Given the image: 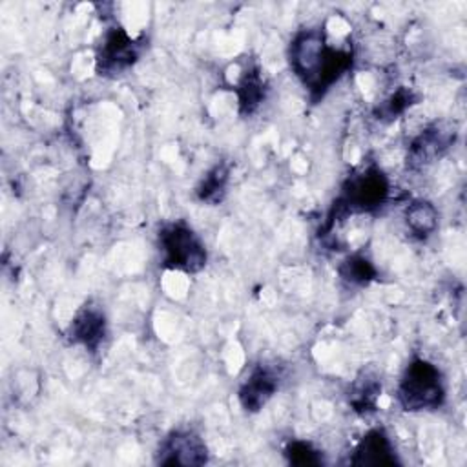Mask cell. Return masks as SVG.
Masks as SVG:
<instances>
[{
    "label": "cell",
    "mask_w": 467,
    "mask_h": 467,
    "mask_svg": "<svg viewBox=\"0 0 467 467\" xmlns=\"http://www.w3.org/2000/svg\"><path fill=\"white\" fill-rule=\"evenodd\" d=\"M352 60V49L332 44L323 27L299 29L288 46L290 67L312 100L323 99L347 75Z\"/></svg>",
    "instance_id": "6da1fadb"
},
{
    "label": "cell",
    "mask_w": 467,
    "mask_h": 467,
    "mask_svg": "<svg viewBox=\"0 0 467 467\" xmlns=\"http://www.w3.org/2000/svg\"><path fill=\"white\" fill-rule=\"evenodd\" d=\"M396 398L407 412L440 409L447 398V385L440 367L427 358L414 356L401 372Z\"/></svg>",
    "instance_id": "7a4b0ae2"
},
{
    "label": "cell",
    "mask_w": 467,
    "mask_h": 467,
    "mask_svg": "<svg viewBox=\"0 0 467 467\" xmlns=\"http://www.w3.org/2000/svg\"><path fill=\"white\" fill-rule=\"evenodd\" d=\"M390 197V181L378 166H365L343 182L334 202L336 217L361 215L379 210Z\"/></svg>",
    "instance_id": "3957f363"
},
{
    "label": "cell",
    "mask_w": 467,
    "mask_h": 467,
    "mask_svg": "<svg viewBox=\"0 0 467 467\" xmlns=\"http://www.w3.org/2000/svg\"><path fill=\"white\" fill-rule=\"evenodd\" d=\"M161 263L168 270L197 274L206 266L208 252L199 234L184 221L164 224L157 234Z\"/></svg>",
    "instance_id": "277c9868"
},
{
    "label": "cell",
    "mask_w": 467,
    "mask_h": 467,
    "mask_svg": "<svg viewBox=\"0 0 467 467\" xmlns=\"http://www.w3.org/2000/svg\"><path fill=\"white\" fill-rule=\"evenodd\" d=\"M142 40L131 36L124 27L113 26L104 31L95 53V69L102 77L126 73L140 57Z\"/></svg>",
    "instance_id": "5b68a950"
},
{
    "label": "cell",
    "mask_w": 467,
    "mask_h": 467,
    "mask_svg": "<svg viewBox=\"0 0 467 467\" xmlns=\"http://www.w3.org/2000/svg\"><path fill=\"white\" fill-rule=\"evenodd\" d=\"M208 460L202 438L188 429L171 431L159 445L157 462L164 465H201Z\"/></svg>",
    "instance_id": "8992f818"
},
{
    "label": "cell",
    "mask_w": 467,
    "mask_h": 467,
    "mask_svg": "<svg viewBox=\"0 0 467 467\" xmlns=\"http://www.w3.org/2000/svg\"><path fill=\"white\" fill-rule=\"evenodd\" d=\"M106 332H108V321H106L104 310L99 305L86 303L71 317L66 336L71 345L95 352L102 345Z\"/></svg>",
    "instance_id": "52a82bcc"
},
{
    "label": "cell",
    "mask_w": 467,
    "mask_h": 467,
    "mask_svg": "<svg viewBox=\"0 0 467 467\" xmlns=\"http://www.w3.org/2000/svg\"><path fill=\"white\" fill-rule=\"evenodd\" d=\"M456 139V128L447 122H434L421 130L418 137L409 146L407 162L414 168L425 166L432 162L436 157H440L445 150L451 148V144Z\"/></svg>",
    "instance_id": "ba28073f"
},
{
    "label": "cell",
    "mask_w": 467,
    "mask_h": 467,
    "mask_svg": "<svg viewBox=\"0 0 467 467\" xmlns=\"http://www.w3.org/2000/svg\"><path fill=\"white\" fill-rule=\"evenodd\" d=\"M279 372L270 365H255L243 379L237 398L246 412L261 410L279 389Z\"/></svg>",
    "instance_id": "9c48e42d"
},
{
    "label": "cell",
    "mask_w": 467,
    "mask_h": 467,
    "mask_svg": "<svg viewBox=\"0 0 467 467\" xmlns=\"http://www.w3.org/2000/svg\"><path fill=\"white\" fill-rule=\"evenodd\" d=\"M398 462L396 447L385 429L365 432L350 458L352 465H394Z\"/></svg>",
    "instance_id": "30bf717a"
},
{
    "label": "cell",
    "mask_w": 467,
    "mask_h": 467,
    "mask_svg": "<svg viewBox=\"0 0 467 467\" xmlns=\"http://www.w3.org/2000/svg\"><path fill=\"white\" fill-rule=\"evenodd\" d=\"M265 93H266V84L261 69L257 66H248L235 84V95H237L241 115L254 113L259 108V104L265 100Z\"/></svg>",
    "instance_id": "8fae6325"
},
{
    "label": "cell",
    "mask_w": 467,
    "mask_h": 467,
    "mask_svg": "<svg viewBox=\"0 0 467 467\" xmlns=\"http://www.w3.org/2000/svg\"><path fill=\"white\" fill-rule=\"evenodd\" d=\"M405 224L418 239H427L438 228V210L425 199H414L405 208Z\"/></svg>",
    "instance_id": "7c38bea8"
},
{
    "label": "cell",
    "mask_w": 467,
    "mask_h": 467,
    "mask_svg": "<svg viewBox=\"0 0 467 467\" xmlns=\"http://www.w3.org/2000/svg\"><path fill=\"white\" fill-rule=\"evenodd\" d=\"M337 272L345 283L359 288L370 285L378 275L376 266L363 254H352L347 259H343Z\"/></svg>",
    "instance_id": "4fadbf2b"
},
{
    "label": "cell",
    "mask_w": 467,
    "mask_h": 467,
    "mask_svg": "<svg viewBox=\"0 0 467 467\" xmlns=\"http://www.w3.org/2000/svg\"><path fill=\"white\" fill-rule=\"evenodd\" d=\"M381 385L378 376H372L368 372H365L363 376H359L348 394V401L354 407V410L358 412H368L374 410L376 407V400L379 396Z\"/></svg>",
    "instance_id": "5bb4252c"
},
{
    "label": "cell",
    "mask_w": 467,
    "mask_h": 467,
    "mask_svg": "<svg viewBox=\"0 0 467 467\" xmlns=\"http://www.w3.org/2000/svg\"><path fill=\"white\" fill-rule=\"evenodd\" d=\"M228 166L224 164H217L213 166L201 181V184L197 186V197L202 202H217L223 199L224 192H226V184H228Z\"/></svg>",
    "instance_id": "9a60e30c"
},
{
    "label": "cell",
    "mask_w": 467,
    "mask_h": 467,
    "mask_svg": "<svg viewBox=\"0 0 467 467\" xmlns=\"http://www.w3.org/2000/svg\"><path fill=\"white\" fill-rule=\"evenodd\" d=\"M416 100V95L409 88H398L392 95H389L379 106L376 108V115L379 120H392L405 113Z\"/></svg>",
    "instance_id": "2e32d148"
},
{
    "label": "cell",
    "mask_w": 467,
    "mask_h": 467,
    "mask_svg": "<svg viewBox=\"0 0 467 467\" xmlns=\"http://www.w3.org/2000/svg\"><path fill=\"white\" fill-rule=\"evenodd\" d=\"M285 454L288 456L290 463H296V465H317L323 462L321 451L305 440L290 441Z\"/></svg>",
    "instance_id": "e0dca14e"
}]
</instances>
